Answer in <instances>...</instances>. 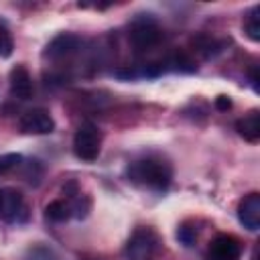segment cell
Here are the masks:
<instances>
[{
  "instance_id": "cell-2",
  "label": "cell",
  "mask_w": 260,
  "mask_h": 260,
  "mask_svg": "<svg viewBox=\"0 0 260 260\" xmlns=\"http://www.w3.org/2000/svg\"><path fill=\"white\" fill-rule=\"evenodd\" d=\"M128 39L136 51H148L160 43L162 32L152 14H136L130 22Z\"/></svg>"
},
{
  "instance_id": "cell-18",
  "label": "cell",
  "mask_w": 260,
  "mask_h": 260,
  "mask_svg": "<svg viewBox=\"0 0 260 260\" xmlns=\"http://www.w3.org/2000/svg\"><path fill=\"white\" fill-rule=\"evenodd\" d=\"M177 238H179V242H183L185 246H193V242H195V238H197V232H195L193 228H189V225H181V228L177 230Z\"/></svg>"
},
{
  "instance_id": "cell-22",
  "label": "cell",
  "mask_w": 260,
  "mask_h": 260,
  "mask_svg": "<svg viewBox=\"0 0 260 260\" xmlns=\"http://www.w3.org/2000/svg\"><path fill=\"white\" fill-rule=\"evenodd\" d=\"M91 260H98V258H91Z\"/></svg>"
},
{
  "instance_id": "cell-11",
  "label": "cell",
  "mask_w": 260,
  "mask_h": 260,
  "mask_svg": "<svg viewBox=\"0 0 260 260\" xmlns=\"http://www.w3.org/2000/svg\"><path fill=\"white\" fill-rule=\"evenodd\" d=\"M236 130L244 140L258 142L260 140V114H258V110H250L240 120H236Z\"/></svg>"
},
{
  "instance_id": "cell-4",
  "label": "cell",
  "mask_w": 260,
  "mask_h": 260,
  "mask_svg": "<svg viewBox=\"0 0 260 260\" xmlns=\"http://www.w3.org/2000/svg\"><path fill=\"white\" fill-rule=\"evenodd\" d=\"M158 234L152 228H136L124 246L126 260H148L158 250Z\"/></svg>"
},
{
  "instance_id": "cell-14",
  "label": "cell",
  "mask_w": 260,
  "mask_h": 260,
  "mask_svg": "<svg viewBox=\"0 0 260 260\" xmlns=\"http://www.w3.org/2000/svg\"><path fill=\"white\" fill-rule=\"evenodd\" d=\"M244 32L248 35L250 41L258 43L260 41V6H254L246 18H244Z\"/></svg>"
},
{
  "instance_id": "cell-7",
  "label": "cell",
  "mask_w": 260,
  "mask_h": 260,
  "mask_svg": "<svg viewBox=\"0 0 260 260\" xmlns=\"http://www.w3.org/2000/svg\"><path fill=\"white\" fill-rule=\"evenodd\" d=\"M20 130L24 134H51L55 130V120L45 108H32L22 114Z\"/></svg>"
},
{
  "instance_id": "cell-9",
  "label": "cell",
  "mask_w": 260,
  "mask_h": 260,
  "mask_svg": "<svg viewBox=\"0 0 260 260\" xmlns=\"http://www.w3.org/2000/svg\"><path fill=\"white\" fill-rule=\"evenodd\" d=\"M238 219L250 232L260 228V193L252 191L238 203Z\"/></svg>"
},
{
  "instance_id": "cell-12",
  "label": "cell",
  "mask_w": 260,
  "mask_h": 260,
  "mask_svg": "<svg viewBox=\"0 0 260 260\" xmlns=\"http://www.w3.org/2000/svg\"><path fill=\"white\" fill-rule=\"evenodd\" d=\"M45 217L53 223H61V221H67L71 219V207H69V201L67 199H55L51 203H47L45 207Z\"/></svg>"
},
{
  "instance_id": "cell-8",
  "label": "cell",
  "mask_w": 260,
  "mask_h": 260,
  "mask_svg": "<svg viewBox=\"0 0 260 260\" xmlns=\"http://www.w3.org/2000/svg\"><path fill=\"white\" fill-rule=\"evenodd\" d=\"M242 244L230 234H219L211 240L207 250V260H240Z\"/></svg>"
},
{
  "instance_id": "cell-13",
  "label": "cell",
  "mask_w": 260,
  "mask_h": 260,
  "mask_svg": "<svg viewBox=\"0 0 260 260\" xmlns=\"http://www.w3.org/2000/svg\"><path fill=\"white\" fill-rule=\"evenodd\" d=\"M69 207H71V217L73 219H83L87 217L89 209H91V201L87 195H81V193H73L69 195Z\"/></svg>"
},
{
  "instance_id": "cell-5",
  "label": "cell",
  "mask_w": 260,
  "mask_h": 260,
  "mask_svg": "<svg viewBox=\"0 0 260 260\" xmlns=\"http://www.w3.org/2000/svg\"><path fill=\"white\" fill-rule=\"evenodd\" d=\"M26 217L22 193L12 187L0 189V219L6 223H18Z\"/></svg>"
},
{
  "instance_id": "cell-21",
  "label": "cell",
  "mask_w": 260,
  "mask_h": 260,
  "mask_svg": "<svg viewBox=\"0 0 260 260\" xmlns=\"http://www.w3.org/2000/svg\"><path fill=\"white\" fill-rule=\"evenodd\" d=\"M256 256H258V246H256L254 252H252V260H256Z\"/></svg>"
},
{
  "instance_id": "cell-20",
  "label": "cell",
  "mask_w": 260,
  "mask_h": 260,
  "mask_svg": "<svg viewBox=\"0 0 260 260\" xmlns=\"http://www.w3.org/2000/svg\"><path fill=\"white\" fill-rule=\"evenodd\" d=\"M250 81H252L254 91H258V73H256V67H252V69H250Z\"/></svg>"
},
{
  "instance_id": "cell-19",
  "label": "cell",
  "mask_w": 260,
  "mask_h": 260,
  "mask_svg": "<svg viewBox=\"0 0 260 260\" xmlns=\"http://www.w3.org/2000/svg\"><path fill=\"white\" fill-rule=\"evenodd\" d=\"M215 108L221 110V112H225V110L232 108V100H230L228 95H217V98H215Z\"/></svg>"
},
{
  "instance_id": "cell-3",
  "label": "cell",
  "mask_w": 260,
  "mask_h": 260,
  "mask_svg": "<svg viewBox=\"0 0 260 260\" xmlns=\"http://www.w3.org/2000/svg\"><path fill=\"white\" fill-rule=\"evenodd\" d=\"M102 150V132L95 124L83 122L73 134V154L79 160L93 162Z\"/></svg>"
},
{
  "instance_id": "cell-15",
  "label": "cell",
  "mask_w": 260,
  "mask_h": 260,
  "mask_svg": "<svg viewBox=\"0 0 260 260\" xmlns=\"http://www.w3.org/2000/svg\"><path fill=\"white\" fill-rule=\"evenodd\" d=\"M24 260H59V258H57V254L51 248H47V246H35V248L28 250V254H26Z\"/></svg>"
},
{
  "instance_id": "cell-1",
  "label": "cell",
  "mask_w": 260,
  "mask_h": 260,
  "mask_svg": "<svg viewBox=\"0 0 260 260\" xmlns=\"http://www.w3.org/2000/svg\"><path fill=\"white\" fill-rule=\"evenodd\" d=\"M171 177H173L171 167L158 158H140V160H132L126 167V179L132 185L158 193L169 189Z\"/></svg>"
},
{
  "instance_id": "cell-17",
  "label": "cell",
  "mask_w": 260,
  "mask_h": 260,
  "mask_svg": "<svg viewBox=\"0 0 260 260\" xmlns=\"http://www.w3.org/2000/svg\"><path fill=\"white\" fill-rule=\"evenodd\" d=\"M12 49H14V43H12L10 32L4 26H0V57L2 59L4 57H10L12 55Z\"/></svg>"
},
{
  "instance_id": "cell-16",
  "label": "cell",
  "mask_w": 260,
  "mask_h": 260,
  "mask_svg": "<svg viewBox=\"0 0 260 260\" xmlns=\"http://www.w3.org/2000/svg\"><path fill=\"white\" fill-rule=\"evenodd\" d=\"M20 160H22V156H20L18 152L0 154V175H4V173H8L10 169L18 167V165H20Z\"/></svg>"
},
{
  "instance_id": "cell-10",
  "label": "cell",
  "mask_w": 260,
  "mask_h": 260,
  "mask_svg": "<svg viewBox=\"0 0 260 260\" xmlns=\"http://www.w3.org/2000/svg\"><path fill=\"white\" fill-rule=\"evenodd\" d=\"M32 77L28 73V69L24 65H16L10 71V91L12 95L20 98V100H28L32 95Z\"/></svg>"
},
{
  "instance_id": "cell-6",
  "label": "cell",
  "mask_w": 260,
  "mask_h": 260,
  "mask_svg": "<svg viewBox=\"0 0 260 260\" xmlns=\"http://www.w3.org/2000/svg\"><path fill=\"white\" fill-rule=\"evenodd\" d=\"M83 47V39L79 35H73V32H61L57 35L47 47H45V57L47 59H53V61H61V59H67L75 53H79Z\"/></svg>"
}]
</instances>
